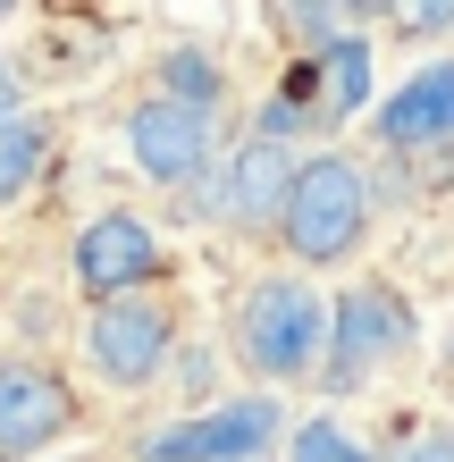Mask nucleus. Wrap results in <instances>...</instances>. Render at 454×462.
Segmentation results:
<instances>
[{
  "instance_id": "15",
  "label": "nucleus",
  "mask_w": 454,
  "mask_h": 462,
  "mask_svg": "<svg viewBox=\"0 0 454 462\" xmlns=\"http://www.w3.org/2000/svg\"><path fill=\"white\" fill-rule=\"evenodd\" d=\"M395 25H404V34H446L454 0H395Z\"/></svg>"
},
{
  "instance_id": "11",
  "label": "nucleus",
  "mask_w": 454,
  "mask_h": 462,
  "mask_svg": "<svg viewBox=\"0 0 454 462\" xmlns=\"http://www.w3.org/2000/svg\"><path fill=\"white\" fill-rule=\"evenodd\" d=\"M320 110H329V118H362L370 110V42H354V34H337L329 51H320Z\"/></svg>"
},
{
  "instance_id": "2",
  "label": "nucleus",
  "mask_w": 454,
  "mask_h": 462,
  "mask_svg": "<svg viewBox=\"0 0 454 462\" xmlns=\"http://www.w3.org/2000/svg\"><path fill=\"white\" fill-rule=\"evenodd\" d=\"M236 345H245V362L261 378H303L320 353H329V311H320V294L303 278H261L245 294V311H236Z\"/></svg>"
},
{
  "instance_id": "6",
  "label": "nucleus",
  "mask_w": 454,
  "mask_h": 462,
  "mask_svg": "<svg viewBox=\"0 0 454 462\" xmlns=\"http://www.w3.org/2000/svg\"><path fill=\"white\" fill-rule=\"evenodd\" d=\"M126 160H135L152 185H185L210 160V110L202 101H177V93L144 101V110L126 118Z\"/></svg>"
},
{
  "instance_id": "17",
  "label": "nucleus",
  "mask_w": 454,
  "mask_h": 462,
  "mask_svg": "<svg viewBox=\"0 0 454 462\" xmlns=\"http://www.w3.org/2000/svg\"><path fill=\"white\" fill-rule=\"evenodd\" d=\"M17 101H25V85H17V68H9V51H0V118H17Z\"/></svg>"
},
{
  "instance_id": "10",
  "label": "nucleus",
  "mask_w": 454,
  "mask_h": 462,
  "mask_svg": "<svg viewBox=\"0 0 454 462\" xmlns=\"http://www.w3.org/2000/svg\"><path fill=\"white\" fill-rule=\"evenodd\" d=\"M286 194H295V160H286L278 134H253L236 152V185H227V210L245 227H278L286 219Z\"/></svg>"
},
{
  "instance_id": "7",
  "label": "nucleus",
  "mask_w": 454,
  "mask_h": 462,
  "mask_svg": "<svg viewBox=\"0 0 454 462\" xmlns=\"http://www.w3.org/2000/svg\"><path fill=\"white\" fill-rule=\"evenodd\" d=\"M152 261H160V244H152L144 219H126V210H101V219H85V236H76V286H85L93 303L144 286Z\"/></svg>"
},
{
  "instance_id": "9",
  "label": "nucleus",
  "mask_w": 454,
  "mask_h": 462,
  "mask_svg": "<svg viewBox=\"0 0 454 462\" xmlns=\"http://www.w3.org/2000/svg\"><path fill=\"white\" fill-rule=\"evenodd\" d=\"M379 134L395 152H421V143H446L454 134V60L421 68L412 85H395V101L379 110Z\"/></svg>"
},
{
  "instance_id": "19",
  "label": "nucleus",
  "mask_w": 454,
  "mask_h": 462,
  "mask_svg": "<svg viewBox=\"0 0 454 462\" xmlns=\"http://www.w3.org/2000/svg\"><path fill=\"white\" fill-rule=\"evenodd\" d=\"M446 362H454V337H446Z\"/></svg>"
},
{
  "instance_id": "16",
  "label": "nucleus",
  "mask_w": 454,
  "mask_h": 462,
  "mask_svg": "<svg viewBox=\"0 0 454 462\" xmlns=\"http://www.w3.org/2000/svg\"><path fill=\"white\" fill-rule=\"evenodd\" d=\"M387 462H454V429H412Z\"/></svg>"
},
{
  "instance_id": "5",
  "label": "nucleus",
  "mask_w": 454,
  "mask_h": 462,
  "mask_svg": "<svg viewBox=\"0 0 454 462\" xmlns=\"http://www.w3.org/2000/svg\"><path fill=\"white\" fill-rule=\"evenodd\" d=\"M278 403L270 395H245V403H219V412H194L177 429L152 438V462H253L278 446Z\"/></svg>"
},
{
  "instance_id": "13",
  "label": "nucleus",
  "mask_w": 454,
  "mask_h": 462,
  "mask_svg": "<svg viewBox=\"0 0 454 462\" xmlns=\"http://www.w3.org/2000/svg\"><path fill=\"white\" fill-rule=\"evenodd\" d=\"M286 462H370V446H362L345 420H303L295 446H286Z\"/></svg>"
},
{
  "instance_id": "12",
  "label": "nucleus",
  "mask_w": 454,
  "mask_h": 462,
  "mask_svg": "<svg viewBox=\"0 0 454 462\" xmlns=\"http://www.w3.org/2000/svg\"><path fill=\"white\" fill-rule=\"evenodd\" d=\"M42 152H51V143H42V126L25 118V110H17V118H0V202H17L25 185L42 177Z\"/></svg>"
},
{
  "instance_id": "1",
  "label": "nucleus",
  "mask_w": 454,
  "mask_h": 462,
  "mask_svg": "<svg viewBox=\"0 0 454 462\" xmlns=\"http://www.w3.org/2000/svg\"><path fill=\"white\" fill-rule=\"evenodd\" d=\"M278 236H286V253H295V261H345V253L370 236V185H362V169H354L345 152L303 160Z\"/></svg>"
},
{
  "instance_id": "3",
  "label": "nucleus",
  "mask_w": 454,
  "mask_h": 462,
  "mask_svg": "<svg viewBox=\"0 0 454 462\" xmlns=\"http://www.w3.org/2000/svg\"><path fill=\"white\" fill-rule=\"evenodd\" d=\"M329 345H337L329 387H362L370 370H387L395 353H412V311H404V294H395V286H354V294L329 311Z\"/></svg>"
},
{
  "instance_id": "14",
  "label": "nucleus",
  "mask_w": 454,
  "mask_h": 462,
  "mask_svg": "<svg viewBox=\"0 0 454 462\" xmlns=\"http://www.w3.org/2000/svg\"><path fill=\"white\" fill-rule=\"evenodd\" d=\"M169 93L177 101H202V110H219V60H202V51H169Z\"/></svg>"
},
{
  "instance_id": "4",
  "label": "nucleus",
  "mask_w": 454,
  "mask_h": 462,
  "mask_svg": "<svg viewBox=\"0 0 454 462\" xmlns=\"http://www.w3.org/2000/svg\"><path fill=\"white\" fill-rule=\"evenodd\" d=\"M169 311L152 303V294H110V303L93 311L85 328V353L93 370L110 378V387H144V378H160V362H169Z\"/></svg>"
},
{
  "instance_id": "8",
  "label": "nucleus",
  "mask_w": 454,
  "mask_h": 462,
  "mask_svg": "<svg viewBox=\"0 0 454 462\" xmlns=\"http://www.w3.org/2000/svg\"><path fill=\"white\" fill-rule=\"evenodd\" d=\"M68 420H76V403H68V387L42 362H0V454L9 462L42 454Z\"/></svg>"
},
{
  "instance_id": "18",
  "label": "nucleus",
  "mask_w": 454,
  "mask_h": 462,
  "mask_svg": "<svg viewBox=\"0 0 454 462\" xmlns=\"http://www.w3.org/2000/svg\"><path fill=\"white\" fill-rule=\"evenodd\" d=\"M9 9H17V0H0V17H9Z\"/></svg>"
}]
</instances>
